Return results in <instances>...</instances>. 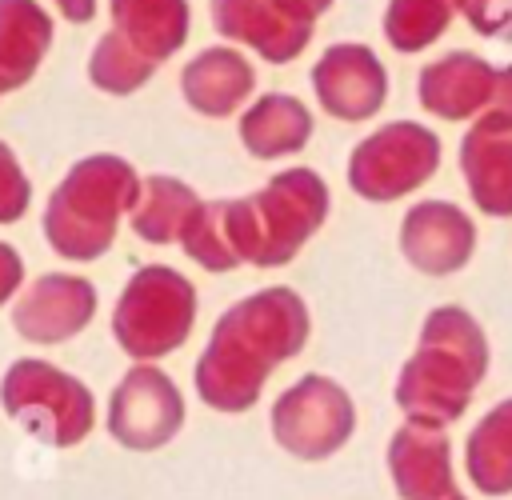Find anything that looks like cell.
<instances>
[{"label":"cell","mask_w":512,"mask_h":500,"mask_svg":"<svg viewBox=\"0 0 512 500\" xmlns=\"http://www.w3.org/2000/svg\"><path fill=\"white\" fill-rule=\"evenodd\" d=\"M308 328V304L284 284L236 300L212 324V336L196 360L200 400L216 412H248L276 364L304 348Z\"/></svg>","instance_id":"cell-1"},{"label":"cell","mask_w":512,"mask_h":500,"mask_svg":"<svg viewBox=\"0 0 512 500\" xmlns=\"http://www.w3.org/2000/svg\"><path fill=\"white\" fill-rule=\"evenodd\" d=\"M488 372V340L472 312L440 304L424 316L420 344L396 376V404L408 424L444 428L472 404L476 384Z\"/></svg>","instance_id":"cell-2"},{"label":"cell","mask_w":512,"mask_h":500,"mask_svg":"<svg viewBox=\"0 0 512 500\" xmlns=\"http://www.w3.org/2000/svg\"><path fill=\"white\" fill-rule=\"evenodd\" d=\"M140 200V176L124 156L76 160L44 204V236L64 260H96L112 248L116 224Z\"/></svg>","instance_id":"cell-3"},{"label":"cell","mask_w":512,"mask_h":500,"mask_svg":"<svg viewBox=\"0 0 512 500\" xmlns=\"http://www.w3.org/2000/svg\"><path fill=\"white\" fill-rule=\"evenodd\" d=\"M328 184L312 168L276 172L264 188L228 200V236L240 264L280 268L328 220Z\"/></svg>","instance_id":"cell-4"},{"label":"cell","mask_w":512,"mask_h":500,"mask_svg":"<svg viewBox=\"0 0 512 500\" xmlns=\"http://www.w3.org/2000/svg\"><path fill=\"white\" fill-rule=\"evenodd\" d=\"M196 324V288L168 264H144L128 276L116 308H112V336L116 344L148 364L176 352Z\"/></svg>","instance_id":"cell-5"},{"label":"cell","mask_w":512,"mask_h":500,"mask_svg":"<svg viewBox=\"0 0 512 500\" xmlns=\"http://www.w3.org/2000/svg\"><path fill=\"white\" fill-rule=\"evenodd\" d=\"M0 404L28 436L48 448H72L96 424V400L88 384L36 356L8 364L0 380Z\"/></svg>","instance_id":"cell-6"},{"label":"cell","mask_w":512,"mask_h":500,"mask_svg":"<svg viewBox=\"0 0 512 500\" xmlns=\"http://www.w3.org/2000/svg\"><path fill=\"white\" fill-rule=\"evenodd\" d=\"M440 164V140L416 120H388L368 132L348 156V184L356 196L388 204L416 192Z\"/></svg>","instance_id":"cell-7"},{"label":"cell","mask_w":512,"mask_h":500,"mask_svg":"<svg viewBox=\"0 0 512 500\" xmlns=\"http://www.w3.org/2000/svg\"><path fill=\"white\" fill-rule=\"evenodd\" d=\"M352 432H356V404L332 376L308 372L292 388H284L272 404V436L284 452L300 460H324L340 452Z\"/></svg>","instance_id":"cell-8"},{"label":"cell","mask_w":512,"mask_h":500,"mask_svg":"<svg viewBox=\"0 0 512 500\" xmlns=\"http://www.w3.org/2000/svg\"><path fill=\"white\" fill-rule=\"evenodd\" d=\"M184 424V396L156 364H136L108 396V432L132 452L164 448Z\"/></svg>","instance_id":"cell-9"},{"label":"cell","mask_w":512,"mask_h":500,"mask_svg":"<svg viewBox=\"0 0 512 500\" xmlns=\"http://www.w3.org/2000/svg\"><path fill=\"white\" fill-rule=\"evenodd\" d=\"M212 28L224 40L256 48L268 64L296 60L316 28V8L308 0H212Z\"/></svg>","instance_id":"cell-10"},{"label":"cell","mask_w":512,"mask_h":500,"mask_svg":"<svg viewBox=\"0 0 512 500\" xmlns=\"http://www.w3.org/2000/svg\"><path fill=\"white\" fill-rule=\"evenodd\" d=\"M312 92L336 120H368L388 96V72L368 44H328L312 64Z\"/></svg>","instance_id":"cell-11"},{"label":"cell","mask_w":512,"mask_h":500,"mask_svg":"<svg viewBox=\"0 0 512 500\" xmlns=\"http://www.w3.org/2000/svg\"><path fill=\"white\" fill-rule=\"evenodd\" d=\"M476 224L452 200H420L400 220V252L412 268L428 276L460 272L472 260Z\"/></svg>","instance_id":"cell-12"},{"label":"cell","mask_w":512,"mask_h":500,"mask_svg":"<svg viewBox=\"0 0 512 500\" xmlns=\"http://www.w3.org/2000/svg\"><path fill=\"white\" fill-rule=\"evenodd\" d=\"M96 316V288L72 272H48L24 288L12 308V328L32 344H64Z\"/></svg>","instance_id":"cell-13"},{"label":"cell","mask_w":512,"mask_h":500,"mask_svg":"<svg viewBox=\"0 0 512 500\" xmlns=\"http://www.w3.org/2000/svg\"><path fill=\"white\" fill-rule=\"evenodd\" d=\"M500 88V68L480 60L476 52H448L420 68L416 96L440 120H480Z\"/></svg>","instance_id":"cell-14"},{"label":"cell","mask_w":512,"mask_h":500,"mask_svg":"<svg viewBox=\"0 0 512 500\" xmlns=\"http://www.w3.org/2000/svg\"><path fill=\"white\" fill-rule=\"evenodd\" d=\"M388 472L400 500H468L452 476V444L444 428L400 424L388 440Z\"/></svg>","instance_id":"cell-15"},{"label":"cell","mask_w":512,"mask_h":500,"mask_svg":"<svg viewBox=\"0 0 512 500\" xmlns=\"http://www.w3.org/2000/svg\"><path fill=\"white\" fill-rule=\"evenodd\" d=\"M460 172L484 216H512V124L472 120L460 140Z\"/></svg>","instance_id":"cell-16"},{"label":"cell","mask_w":512,"mask_h":500,"mask_svg":"<svg viewBox=\"0 0 512 500\" xmlns=\"http://www.w3.org/2000/svg\"><path fill=\"white\" fill-rule=\"evenodd\" d=\"M256 88V72L244 52L228 44H212L196 52L180 72V92L200 116H228L236 112Z\"/></svg>","instance_id":"cell-17"},{"label":"cell","mask_w":512,"mask_h":500,"mask_svg":"<svg viewBox=\"0 0 512 500\" xmlns=\"http://www.w3.org/2000/svg\"><path fill=\"white\" fill-rule=\"evenodd\" d=\"M112 32L144 60L160 64L188 40V0H108Z\"/></svg>","instance_id":"cell-18"},{"label":"cell","mask_w":512,"mask_h":500,"mask_svg":"<svg viewBox=\"0 0 512 500\" xmlns=\"http://www.w3.org/2000/svg\"><path fill=\"white\" fill-rule=\"evenodd\" d=\"M52 44V16L36 0H0V96L24 88Z\"/></svg>","instance_id":"cell-19"},{"label":"cell","mask_w":512,"mask_h":500,"mask_svg":"<svg viewBox=\"0 0 512 500\" xmlns=\"http://www.w3.org/2000/svg\"><path fill=\"white\" fill-rule=\"evenodd\" d=\"M312 136V112L288 92L256 96L240 116V140L256 160H280L300 152Z\"/></svg>","instance_id":"cell-20"},{"label":"cell","mask_w":512,"mask_h":500,"mask_svg":"<svg viewBox=\"0 0 512 500\" xmlns=\"http://www.w3.org/2000/svg\"><path fill=\"white\" fill-rule=\"evenodd\" d=\"M464 468H468V480L484 496L512 492V396L500 400L496 408H488L480 416V424L468 432Z\"/></svg>","instance_id":"cell-21"},{"label":"cell","mask_w":512,"mask_h":500,"mask_svg":"<svg viewBox=\"0 0 512 500\" xmlns=\"http://www.w3.org/2000/svg\"><path fill=\"white\" fill-rule=\"evenodd\" d=\"M200 208V196L176 180V176H148L140 180V200L128 212L132 232L148 244H172L180 240L184 224L192 220V212Z\"/></svg>","instance_id":"cell-22"},{"label":"cell","mask_w":512,"mask_h":500,"mask_svg":"<svg viewBox=\"0 0 512 500\" xmlns=\"http://www.w3.org/2000/svg\"><path fill=\"white\" fill-rule=\"evenodd\" d=\"M464 0H388L384 36L396 52H420L444 36Z\"/></svg>","instance_id":"cell-23"},{"label":"cell","mask_w":512,"mask_h":500,"mask_svg":"<svg viewBox=\"0 0 512 500\" xmlns=\"http://www.w3.org/2000/svg\"><path fill=\"white\" fill-rule=\"evenodd\" d=\"M180 248L208 272H232L240 268V256L228 236V200H200L192 220L180 232Z\"/></svg>","instance_id":"cell-24"},{"label":"cell","mask_w":512,"mask_h":500,"mask_svg":"<svg viewBox=\"0 0 512 500\" xmlns=\"http://www.w3.org/2000/svg\"><path fill=\"white\" fill-rule=\"evenodd\" d=\"M152 72H156V64L144 60L136 48H128L112 28L96 40V48L88 56V80L100 92H112V96H128V92L144 88Z\"/></svg>","instance_id":"cell-25"},{"label":"cell","mask_w":512,"mask_h":500,"mask_svg":"<svg viewBox=\"0 0 512 500\" xmlns=\"http://www.w3.org/2000/svg\"><path fill=\"white\" fill-rule=\"evenodd\" d=\"M28 200H32V184L16 160V152L0 140V224H12L28 212Z\"/></svg>","instance_id":"cell-26"},{"label":"cell","mask_w":512,"mask_h":500,"mask_svg":"<svg viewBox=\"0 0 512 500\" xmlns=\"http://www.w3.org/2000/svg\"><path fill=\"white\" fill-rule=\"evenodd\" d=\"M472 32L492 40H512V0H464L460 4Z\"/></svg>","instance_id":"cell-27"},{"label":"cell","mask_w":512,"mask_h":500,"mask_svg":"<svg viewBox=\"0 0 512 500\" xmlns=\"http://www.w3.org/2000/svg\"><path fill=\"white\" fill-rule=\"evenodd\" d=\"M20 280H24V260H20V252L0 240V304H8V300L16 296Z\"/></svg>","instance_id":"cell-28"},{"label":"cell","mask_w":512,"mask_h":500,"mask_svg":"<svg viewBox=\"0 0 512 500\" xmlns=\"http://www.w3.org/2000/svg\"><path fill=\"white\" fill-rule=\"evenodd\" d=\"M56 8H60L64 20H72V24H84V20L96 16V0H56Z\"/></svg>","instance_id":"cell-29"},{"label":"cell","mask_w":512,"mask_h":500,"mask_svg":"<svg viewBox=\"0 0 512 500\" xmlns=\"http://www.w3.org/2000/svg\"><path fill=\"white\" fill-rule=\"evenodd\" d=\"M308 4H312L316 12H328V4H332V0H308Z\"/></svg>","instance_id":"cell-30"}]
</instances>
